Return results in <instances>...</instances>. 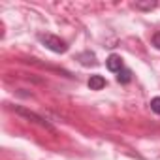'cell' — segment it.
<instances>
[{
	"label": "cell",
	"instance_id": "2",
	"mask_svg": "<svg viewBox=\"0 0 160 160\" xmlns=\"http://www.w3.org/2000/svg\"><path fill=\"white\" fill-rule=\"evenodd\" d=\"M106 66H108V70L109 72H121L122 70V58L119 57V55H109L108 57V60H106Z\"/></svg>",
	"mask_w": 160,
	"mask_h": 160
},
{
	"label": "cell",
	"instance_id": "4",
	"mask_svg": "<svg viewBox=\"0 0 160 160\" xmlns=\"http://www.w3.org/2000/svg\"><path fill=\"white\" fill-rule=\"evenodd\" d=\"M89 87H91V91H102L104 87H106V79L102 77V75H91V79H89Z\"/></svg>",
	"mask_w": 160,
	"mask_h": 160
},
{
	"label": "cell",
	"instance_id": "5",
	"mask_svg": "<svg viewBox=\"0 0 160 160\" xmlns=\"http://www.w3.org/2000/svg\"><path fill=\"white\" fill-rule=\"evenodd\" d=\"M130 79H132V72L126 70V68H122L119 72V75H117V81L119 83H130Z\"/></svg>",
	"mask_w": 160,
	"mask_h": 160
},
{
	"label": "cell",
	"instance_id": "3",
	"mask_svg": "<svg viewBox=\"0 0 160 160\" xmlns=\"http://www.w3.org/2000/svg\"><path fill=\"white\" fill-rule=\"evenodd\" d=\"M15 111H17L19 115H25V117H28V119H32V121H36L38 124H42V126H45V128H49V130H51V124H49V122H45V121H43L42 117H38L36 113H30V111H27V109H23V108H17Z\"/></svg>",
	"mask_w": 160,
	"mask_h": 160
},
{
	"label": "cell",
	"instance_id": "6",
	"mask_svg": "<svg viewBox=\"0 0 160 160\" xmlns=\"http://www.w3.org/2000/svg\"><path fill=\"white\" fill-rule=\"evenodd\" d=\"M151 109H152L154 113H158V115H160V96H156V98H152V100H151Z\"/></svg>",
	"mask_w": 160,
	"mask_h": 160
},
{
	"label": "cell",
	"instance_id": "8",
	"mask_svg": "<svg viewBox=\"0 0 160 160\" xmlns=\"http://www.w3.org/2000/svg\"><path fill=\"white\" fill-rule=\"evenodd\" d=\"M152 45H154L156 49H160V32H156V34L152 36Z\"/></svg>",
	"mask_w": 160,
	"mask_h": 160
},
{
	"label": "cell",
	"instance_id": "1",
	"mask_svg": "<svg viewBox=\"0 0 160 160\" xmlns=\"http://www.w3.org/2000/svg\"><path fill=\"white\" fill-rule=\"evenodd\" d=\"M38 38H40V42H42L49 51H53V53H66V49H68V45L64 43V40H60V38L55 36V34H40Z\"/></svg>",
	"mask_w": 160,
	"mask_h": 160
},
{
	"label": "cell",
	"instance_id": "7",
	"mask_svg": "<svg viewBox=\"0 0 160 160\" xmlns=\"http://www.w3.org/2000/svg\"><path fill=\"white\" fill-rule=\"evenodd\" d=\"M134 6H136V8H139V10H152L156 4H154V2H151V4H134Z\"/></svg>",
	"mask_w": 160,
	"mask_h": 160
}]
</instances>
